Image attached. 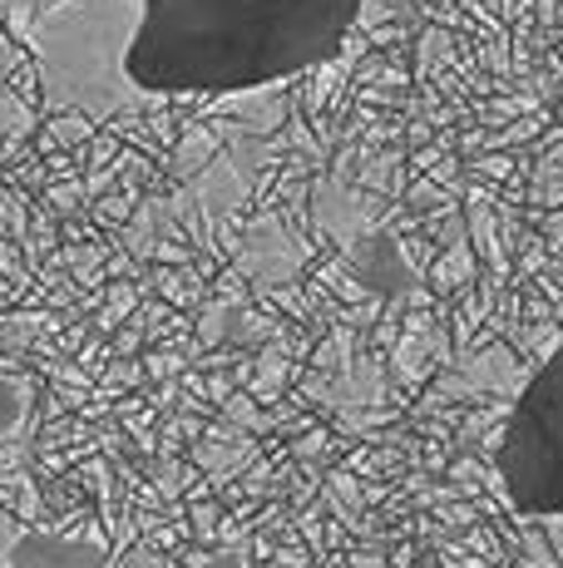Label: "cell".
<instances>
[{"instance_id":"1","label":"cell","mask_w":563,"mask_h":568,"mask_svg":"<svg viewBox=\"0 0 563 568\" xmlns=\"http://www.w3.org/2000/svg\"><path fill=\"white\" fill-rule=\"evenodd\" d=\"M366 0H134L114 50L124 100H223L331 64Z\"/></svg>"},{"instance_id":"2","label":"cell","mask_w":563,"mask_h":568,"mask_svg":"<svg viewBox=\"0 0 563 568\" xmlns=\"http://www.w3.org/2000/svg\"><path fill=\"white\" fill-rule=\"evenodd\" d=\"M494 465L514 515L563 519V342L514 396Z\"/></svg>"},{"instance_id":"3","label":"cell","mask_w":563,"mask_h":568,"mask_svg":"<svg viewBox=\"0 0 563 568\" xmlns=\"http://www.w3.org/2000/svg\"><path fill=\"white\" fill-rule=\"evenodd\" d=\"M6 568H110L100 539H64V534H20L6 549Z\"/></svg>"},{"instance_id":"4","label":"cell","mask_w":563,"mask_h":568,"mask_svg":"<svg viewBox=\"0 0 563 568\" xmlns=\"http://www.w3.org/2000/svg\"><path fill=\"white\" fill-rule=\"evenodd\" d=\"M20 420H25V386H20L16 376H6V371H0V440H6Z\"/></svg>"},{"instance_id":"5","label":"cell","mask_w":563,"mask_h":568,"mask_svg":"<svg viewBox=\"0 0 563 568\" xmlns=\"http://www.w3.org/2000/svg\"><path fill=\"white\" fill-rule=\"evenodd\" d=\"M198 568H247V564H243V554L237 549H223V554H208Z\"/></svg>"}]
</instances>
